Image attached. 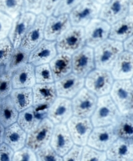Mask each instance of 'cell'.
I'll use <instances>...</instances> for the list:
<instances>
[{"label": "cell", "instance_id": "25", "mask_svg": "<svg viewBox=\"0 0 133 161\" xmlns=\"http://www.w3.org/2000/svg\"><path fill=\"white\" fill-rule=\"evenodd\" d=\"M49 64L55 81L72 72L71 55L68 53H57Z\"/></svg>", "mask_w": 133, "mask_h": 161}, {"label": "cell", "instance_id": "21", "mask_svg": "<svg viewBox=\"0 0 133 161\" xmlns=\"http://www.w3.org/2000/svg\"><path fill=\"white\" fill-rule=\"evenodd\" d=\"M109 160L132 161L133 160L132 138L118 137L106 151Z\"/></svg>", "mask_w": 133, "mask_h": 161}, {"label": "cell", "instance_id": "12", "mask_svg": "<svg viewBox=\"0 0 133 161\" xmlns=\"http://www.w3.org/2000/svg\"><path fill=\"white\" fill-rule=\"evenodd\" d=\"M36 15L34 14L24 12L13 19L12 28L9 31L8 38L14 48L20 46L27 32L33 24Z\"/></svg>", "mask_w": 133, "mask_h": 161}, {"label": "cell", "instance_id": "1", "mask_svg": "<svg viewBox=\"0 0 133 161\" xmlns=\"http://www.w3.org/2000/svg\"><path fill=\"white\" fill-rule=\"evenodd\" d=\"M94 49L95 68L111 71L117 59L124 51L122 42L106 39Z\"/></svg>", "mask_w": 133, "mask_h": 161}, {"label": "cell", "instance_id": "13", "mask_svg": "<svg viewBox=\"0 0 133 161\" xmlns=\"http://www.w3.org/2000/svg\"><path fill=\"white\" fill-rule=\"evenodd\" d=\"M117 138L113 125L96 126L90 132L87 144L100 151H106Z\"/></svg>", "mask_w": 133, "mask_h": 161}, {"label": "cell", "instance_id": "17", "mask_svg": "<svg viewBox=\"0 0 133 161\" xmlns=\"http://www.w3.org/2000/svg\"><path fill=\"white\" fill-rule=\"evenodd\" d=\"M71 26L69 14L48 16L45 25L44 39L56 41Z\"/></svg>", "mask_w": 133, "mask_h": 161}, {"label": "cell", "instance_id": "50", "mask_svg": "<svg viewBox=\"0 0 133 161\" xmlns=\"http://www.w3.org/2000/svg\"><path fill=\"white\" fill-rule=\"evenodd\" d=\"M5 72V66H0V76Z\"/></svg>", "mask_w": 133, "mask_h": 161}, {"label": "cell", "instance_id": "32", "mask_svg": "<svg viewBox=\"0 0 133 161\" xmlns=\"http://www.w3.org/2000/svg\"><path fill=\"white\" fill-rule=\"evenodd\" d=\"M40 122L35 114L33 106L19 112L17 122L27 133L33 130Z\"/></svg>", "mask_w": 133, "mask_h": 161}, {"label": "cell", "instance_id": "47", "mask_svg": "<svg viewBox=\"0 0 133 161\" xmlns=\"http://www.w3.org/2000/svg\"><path fill=\"white\" fill-rule=\"evenodd\" d=\"M124 51L133 53V36H131L122 42Z\"/></svg>", "mask_w": 133, "mask_h": 161}, {"label": "cell", "instance_id": "33", "mask_svg": "<svg viewBox=\"0 0 133 161\" xmlns=\"http://www.w3.org/2000/svg\"><path fill=\"white\" fill-rule=\"evenodd\" d=\"M0 12L14 19L25 12L24 0H0Z\"/></svg>", "mask_w": 133, "mask_h": 161}, {"label": "cell", "instance_id": "9", "mask_svg": "<svg viewBox=\"0 0 133 161\" xmlns=\"http://www.w3.org/2000/svg\"><path fill=\"white\" fill-rule=\"evenodd\" d=\"M71 62L72 72L79 77L85 78L95 68L94 49L84 46L71 56Z\"/></svg>", "mask_w": 133, "mask_h": 161}, {"label": "cell", "instance_id": "51", "mask_svg": "<svg viewBox=\"0 0 133 161\" xmlns=\"http://www.w3.org/2000/svg\"><path fill=\"white\" fill-rule=\"evenodd\" d=\"M1 106H2V99H0V111H1Z\"/></svg>", "mask_w": 133, "mask_h": 161}, {"label": "cell", "instance_id": "3", "mask_svg": "<svg viewBox=\"0 0 133 161\" xmlns=\"http://www.w3.org/2000/svg\"><path fill=\"white\" fill-rule=\"evenodd\" d=\"M132 80L114 81L109 94L120 114L132 112Z\"/></svg>", "mask_w": 133, "mask_h": 161}, {"label": "cell", "instance_id": "15", "mask_svg": "<svg viewBox=\"0 0 133 161\" xmlns=\"http://www.w3.org/2000/svg\"><path fill=\"white\" fill-rule=\"evenodd\" d=\"M47 19V16L43 14L36 15V18L33 24L27 32L22 41L21 42L20 47L22 49L31 52L44 40V30Z\"/></svg>", "mask_w": 133, "mask_h": 161}, {"label": "cell", "instance_id": "42", "mask_svg": "<svg viewBox=\"0 0 133 161\" xmlns=\"http://www.w3.org/2000/svg\"><path fill=\"white\" fill-rule=\"evenodd\" d=\"M43 3L44 0H24L25 12L39 15L42 13Z\"/></svg>", "mask_w": 133, "mask_h": 161}, {"label": "cell", "instance_id": "5", "mask_svg": "<svg viewBox=\"0 0 133 161\" xmlns=\"http://www.w3.org/2000/svg\"><path fill=\"white\" fill-rule=\"evenodd\" d=\"M114 81L110 71L94 69L84 78V86L100 97L109 94Z\"/></svg>", "mask_w": 133, "mask_h": 161}, {"label": "cell", "instance_id": "35", "mask_svg": "<svg viewBox=\"0 0 133 161\" xmlns=\"http://www.w3.org/2000/svg\"><path fill=\"white\" fill-rule=\"evenodd\" d=\"M106 151H100L87 144L83 148L81 160H106Z\"/></svg>", "mask_w": 133, "mask_h": 161}, {"label": "cell", "instance_id": "46", "mask_svg": "<svg viewBox=\"0 0 133 161\" xmlns=\"http://www.w3.org/2000/svg\"><path fill=\"white\" fill-rule=\"evenodd\" d=\"M14 151L7 144H0V160H12Z\"/></svg>", "mask_w": 133, "mask_h": 161}, {"label": "cell", "instance_id": "11", "mask_svg": "<svg viewBox=\"0 0 133 161\" xmlns=\"http://www.w3.org/2000/svg\"><path fill=\"white\" fill-rule=\"evenodd\" d=\"M110 25L99 18L91 20L84 27L85 45L95 48L109 38Z\"/></svg>", "mask_w": 133, "mask_h": 161}, {"label": "cell", "instance_id": "48", "mask_svg": "<svg viewBox=\"0 0 133 161\" xmlns=\"http://www.w3.org/2000/svg\"><path fill=\"white\" fill-rule=\"evenodd\" d=\"M4 132H5V127L0 122V144L3 142L4 138Z\"/></svg>", "mask_w": 133, "mask_h": 161}, {"label": "cell", "instance_id": "14", "mask_svg": "<svg viewBox=\"0 0 133 161\" xmlns=\"http://www.w3.org/2000/svg\"><path fill=\"white\" fill-rule=\"evenodd\" d=\"M130 0H109L101 6L99 18L110 25L115 23L129 14Z\"/></svg>", "mask_w": 133, "mask_h": 161}, {"label": "cell", "instance_id": "7", "mask_svg": "<svg viewBox=\"0 0 133 161\" xmlns=\"http://www.w3.org/2000/svg\"><path fill=\"white\" fill-rule=\"evenodd\" d=\"M53 127L54 125L48 118L42 120L33 130L27 134L25 146L36 153L49 145Z\"/></svg>", "mask_w": 133, "mask_h": 161}, {"label": "cell", "instance_id": "40", "mask_svg": "<svg viewBox=\"0 0 133 161\" xmlns=\"http://www.w3.org/2000/svg\"><path fill=\"white\" fill-rule=\"evenodd\" d=\"M12 22V18L0 12V40L8 37Z\"/></svg>", "mask_w": 133, "mask_h": 161}, {"label": "cell", "instance_id": "20", "mask_svg": "<svg viewBox=\"0 0 133 161\" xmlns=\"http://www.w3.org/2000/svg\"><path fill=\"white\" fill-rule=\"evenodd\" d=\"M57 54L56 42L44 39L30 52L29 63L34 66L49 64Z\"/></svg>", "mask_w": 133, "mask_h": 161}, {"label": "cell", "instance_id": "27", "mask_svg": "<svg viewBox=\"0 0 133 161\" xmlns=\"http://www.w3.org/2000/svg\"><path fill=\"white\" fill-rule=\"evenodd\" d=\"M33 91V106L49 104L57 97L54 83L35 84L32 87Z\"/></svg>", "mask_w": 133, "mask_h": 161}, {"label": "cell", "instance_id": "41", "mask_svg": "<svg viewBox=\"0 0 133 161\" xmlns=\"http://www.w3.org/2000/svg\"><path fill=\"white\" fill-rule=\"evenodd\" d=\"M12 160H37L36 153L33 150L25 146L14 152Z\"/></svg>", "mask_w": 133, "mask_h": 161}, {"label": "cell", "instance_id": "38", "mask_svg": "<svg viewBox=\"0 0 133 161\" xmlns=\"http://www.w3.org/2000/svg\"><path fill=\"white\" fill-rule=\"evenodd\" d=\"M35 153L37 160H63V157L59 156V155L51 147L49 144L41 148L39 151H37Z\"/></svg>", "mask_w": 133, "mask_h": 161}, {"label": "cell", "instance_id": "8", "mask_svg": "<svg viewBox=\"0 0 133 161\" xmlns=\"http://www.w3.org/2000/svg\"><path fill=\"white\" fill-rule=\"evenodd\" d=\"M98 97L86 88H83L72 98L73 115L90 118L97 104Z\"/></svg>", "mask_w": 133, "mask_h": 161}, {"label": "cell", "instance_id": "43", "mask_svg": "<svg viewBox=\"0 0 133 161\" xmlns=\"http://www.w3.org/2000/svg\"><path fill=\"white\" fill-rule=\"evenodd\" d=\"M83 146L74 144L69 151L63 157V160H81Z\"/></svg>", "mask_w": 133, "mask_h": 161}, {"label": "cell", "instance_id": "19", "mask_svg": "<svg viewBox=\"0 0 133 161\" xmlns=\"http://www.w3.org/2000/svg\"><path fill=\"white\" fill-rule=\"evenodd\" d=\"M74 144L66 124L55 125L49 145L61 157H63Z\"/></svg>", "mask_w": 133, "mask_h": 161}, {"label": "cell", "instance_id": "24", "mask_svg": "<svg viewBox=\"0 0 133 161\" xmlns=\"http://www.w3.org/2000/svg\"><path fill=\"white\" fill-rule=\"evenodd\" d=\"M27 134L16 122L5 128L3 142L15 152L25 146Z\"/></svg>", "mask_w": 133, "mask_h": 161}, {"label": "cell", "instance_id": "4", "mask_svg": "<svg viewBox=\"0 0 133 161\" xmlns=\"http://www.w3.org/2000/svg\"><path fill=\"white\" fill-rule=\"evenodd\" d=\"M57 53L73 55L85 46L83 27L71 26L55 41Z\"/></svg>", "mask_w": 133, "mask_h": 161}, {"label": "cell", "instance_id": "6", "mask_svg": "<svg viewBox=\"0 0 133 161\" xmlns=\"http://www.w3.org/2000/svg\"><path fill=\"white\" fill-rule=\"evenodd\" d=\"M101 6L95 0H83L69 14L71 25L84 28L90 21L99 18Z\"/></svg>", "mask_w": 133, "mask_h": 161}, {"label": "cell", "instance_id": "23", "mask_svg": "<svg viewBox=\"0 0 133 161\" xmlns=\"http://www.w3.org/2000/svg\"><path fill=\"white\" fill-rule=\"evenodd\" d=\"M13 88H32L36 84L35 66L30 63L16 69L12 73Z\"/></svg>", "mask_w": 133, "mask_h": 161}, {"label": "cell", "instance_id": "44", "mask_svg": "<svg viewBox=\"0 0 133 161\" xmlns=\"http://www.w3.org/2000/svg\"><path fill=\"white\" fill-rule=\"evenodd\" d=\"M61 2V0H44L42 14H43L47 17L53 15Z\"/></svg>", "mask_w": 133, "mask_h": 161}, {"label": "cell", "instance_id": "26", "mask_svg": "<svg viewBox=\"0 0 133 161\" xmlns=\"http://www.w3.org/2000/svg\"><path fill=\"white\" fill-rule=\"evenodd\" d=\"M133 18L128 14L115 23L110 25L109 38L122 42L125 39L132 36Z\"/></svg>", "mask_w": 133, "mask_h": 161}, {"label": "cell", "instance_id": "36", "mask_svg": "<svg viewBox=\"0 0 133 161\" xmlns=\"http://www.w3.org/2000/svg\"><path fill=\"white\" fill-rule=\"evenodd\" d=\"M13 46L8 37L0 40V66L8 64L13 51Z\"/></svg>", "mask_w": 133, "mask_h": 161}, {"label": "cell", "instance_id": "49", "mask_svg": "<svg viewBox=\"0 0 133 161\" xmlns=\"http://www.w3.org/2000/svg\"><path fill=\"white\" fill-rule=\"evenodd\" d=\"M97 2H98L99 3L101 4V5H103L106 3H107L108 2H109V0H95Z\"/></svg>", "mask_w": 133, "mask_h": 161}, {"label": "cell", "instance_id": "28", "mask_svg": "<svg viewBox=\"0 0 133 161\" xmlns=\"http://www.w3.org/2000/svg\"><path fill=\"white\" fill-rule=\"evenodd\" d=\"M9 96L19 112L33 106L32 88H13Z\"/></svg>", "mask_w": 133, "mask_h": 161}, {"label": "cell", "instance_id": "37", "mask_svg": "<svg viewBox=\"0 0 133 161\" xmlns=\"http://www.w3.org/2000/svg\"><path fill=\"white\" fill-rule=\"evenodd\" d=\"M12 73L5 71L0 76V99L10 95L13 90Z\"/></svg>", "mask_w": 133, "mask_h": 161}, {"label": "cell", "instance_id": "34", "mask_svg": "<svg viewBox=\"0 0 133 161\" xmlns=\"http://www.w3.org/2000/svg\"><path fill=\"white\" fill-rule=\"evenodd\" d=\"M35 77L36 84H50L55 82L49 64L35 66Z\"/></svg>", "mask_w": 133, "mask_h": 161}, {"label": "cell", "instance_id": "2", "mask_svg": "<svg viewBox=\"0 0 133 161\" xmlns=\"http://www.w3.org/2000/svg\"><path fill=\"white\" fill-rule=\"evenodd\" d=\"M120 112L109 94L98 97L95 110L90 118L94 127L113 125Z\"/></svg>", "mask_w": 133, "mask_h": 161}, {"label": "cell", "instance_id": "22", "mask_svg": "<svg viewBox=\"0 0 133 161\" xmlns=\"http://www.w3.org/2000/svg\"><path fill=\"white\" fill-rule=\"evenodd\" d=\"M110 73L115 80H132L133 74V54L123 51L116 61Z\"/></svg>", "mask_w": 133, "mask_h": 161}, {"label": "cell", "instance_id": "30", "mask_svg": "<svg viewBox=\"0 0 133 161\" xmlns=\"http://www.w3.org/2000/svg\"><path fill=\"white\" fill-rule=\"evenodd\" d=\"M19 112L15 108L10 96L2 99L0 122L5 128L17 122Z\"/></svg>", "mask_w": 133, "mask_h": 161}, {"label": "cell", "instance_id": "45", "mask_svg": "<svg viewBox=\"0 0 133 161\" xmlns=\"http://www.w3.org/2000/svg\"><path fill=\"white\" fill-rule=\"evenodd\" d=\"M50 106L51 104H37L33 106L35 114L40 121L43 120L45 118H47L48 111H49Z\"/></svg>", "mask_w": 133, "mask_h": 161}, {"label": "cell", "instance_id": "18", "mask_svg": "<svg viewBox=\"0 0 133 161\" xmlns=\"http://www.w3.org/2000/svg\"><path fill=\"white\" fill-rule=\"evenodd\" d=\"M73 116V112L71 100L59 96L51 104L47 114V118L54 125L66 124Z\"/></svg>", "mask_w": 133, "mask_h": 161}, {"label": "cell", "instance_id": "29", "mask_svg": "<svg viewBox=\"0 0 133 161\" xmlns=\"http://www.w3.org/2000/svg\"><path fill=\"white\" fill-rule=\"evenodd\" d=\"M114 130L117 137L132 138L133 116L132 112L120 114L113 125Z\"/></svg>", "mask_w": 133, "mask_h": 161}, {"label": "cell", "instance_id": "10", "mask_svg": "<svg viewBox=\"0 0 133 161\" xmlns=\"http://www.w3.org/2000/svg\"><path fill=\"white\" fill-rule=\"evenodd\" d=\"M67 126L74 144L85 146L93 125L90 118L73 116L67 122Z\"/></svg>", "mask_w": 133, "mask_h": 161}, {"label": "cell", "instance_id": "31", "mask_svg": "<svg viewBox=\"0 0 133 161\" xmlns=\"http://www.w3.org/2000/svg\"><path fill=\"white\" fill-rule=\"evenodd\" d=\"M29 53V52L22 49L20 46L14 48L9 60L5 66V71L13 73L16 69L28 64Z\"/></svg>", "mask_w": 133, "mask_h": 161}, {"label": "cell", "instance_id": "39", "mask_svg": "<svg viewBox=\"0 0 133 161\" xmlns=\"http://www.w3.org/2000/svg\"><path fill=\"white\" fill-rule=\"evenodd\" d=\"M82 1L83 0H61L53 15H59L61 14H69L71 11Z\"/></svg>", "mask_w": 133, "mask_h": 161}, {"label": "cell", "instance_id": "16", "mask_svg": "<svg viewBox=\"0 0 133 161\" xmlns=\"http://www.w3.org/2000/svg\"><path fill=\"white\" fill-rule=\"evenodd\" d=\"M54 84L57 96L71 100L84 86V78L71 72Z\"/></svg>", "mask_w": 133, "mask_h": 161}]
</instances>
